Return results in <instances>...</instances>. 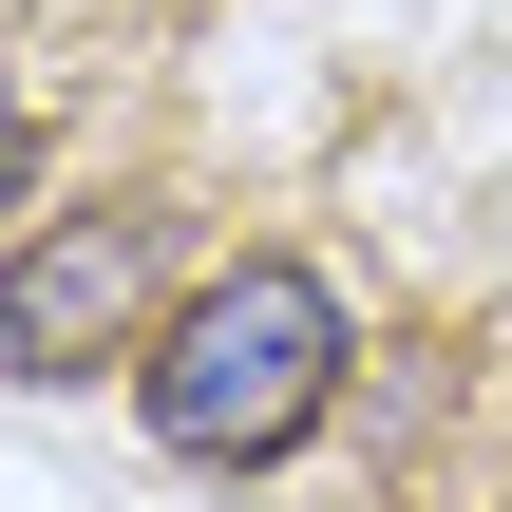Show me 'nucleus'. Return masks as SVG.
<instances>
[{"mask_svg":"<svg viewBox=\"0 0 512 512\" xmlns=\"http://www.w3.org/2000/svg\"><path fill=\"white\" fill-rule=\"evenodd\" d=\"M342 361H361L342 285H323L304 247H228V266H190V304L152 323L133 437H152L171 475H266V456H304V437L342 418Z\"/></svg>","mask_w":512,"mask_h":512,"instance_id":"obj_1","label":"nucleus"},{"mask_svg":"<svg viewBox=\"0 0 512 512\" xmlns=\"http://www.w3.org/2000/svg\"><path fill=\"white\" fill-rule=\"evenodd\" d=\"M190 266V190H76V209H38L19 228V266H0V380H95V361H152V323L190 304L171 285Z\"/></svg>","mask_w":512,"mask_h":512,"instance_id":"obj_2","label":"nucleus"},{"mask_svg":"<svg viewBox=\"0 0 512 512\" xmlns=\"http://www.w3.org/2000/svg\"><path fill=\"white\" fill-rule=\"evenodd\" d=\"M0 209H38V114L0 95Z\"/></svg>","mask_w":512,"mask_h":512,"instance_id":"obj_3","label":"nucleus"}]
</instances>
